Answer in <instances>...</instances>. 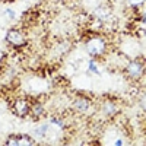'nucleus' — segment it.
<instances>
[{
	"label": "nucleus",
	"mask_w": 146,
	"mask_h": 146,
	"mask_svg": "<svg viewBox=\"0 0 146 146\" xmlns=\"http://www.w3.org/2000/svg\"><path fill=\"white\" fill-rule=\"evenodd\" d=\"M6 41L13 47H22L25 44V35H23L22 31H19L16 28L9 29L7 34H6Z\"/></svg>",
	"instance_id": "nucleus-4"
},
{
	"label": "nucleus",
	"mask_w": 146,
	"mask_h": 146,
	"mask_svg": "<svg viewBox=\"0 0 146 146\" xmlns=\"http://www.w3.org/2000/svg\"><path fill=\"white\" fill-rule=\"evenodd\" d=\"M145 3V0H127V5L131 7H139Z\"/></svg>",
	"instance_id": "nucleus-11"
},
{
	"label": "nucleus",
	"mask_w": 146,
	"mask_h": 146,
	"mask_svg": "<svg viewBox=\"0 0 146 146\" xmlns=\"http://www.w3.org/2000/svg\"><path fill=\"white\" fill-rule=\"evenodd\" d=\"M73 108L79 113H86L88 110L91 108V101L86 98V96H78V98L73 101Z\"/></svg>",
	"instance_id": "nucleus-7"
},
{
	"label": "nucleus",
	"mask_w": 146,
	"mask_h": 146,
	"mask_svg": "<svg viewBox=\"0 0 146 146\" xmlns=\"http://www.w3.org/2000/svg\"><path fill=\"white\" fill-rule=\"evenodd\" d=\"M6 15H7V18H13L15 16V13H13V10H6Z\"/></svg>",
	"instance_id": "nucleus-14"
},
{
	"label": "nucleus",
	"mask_w": 146,
	"mask_h": 146,
	"mask_svg": "<svg viewBox=\"0 0 146 146\" xmlns=\"http://www.w3.org/2000/svg\"><path fill=\"white\" fill-rule=\"evenodd\" d=\"M47 131H48V126L45 124V126H41V127H38L35 130V136L36 137H44L45 135H47Z\"/></svg>",
	"instance_id": "nucleus-10"
},
{
	"label": "nucleus",
	"mask_w": 146,
	"mask_h": 146,
	"mask_svg": "<svg viewBox=\"0 0 146 146\" xmlns=\"http://www.w3.org/2000/svg\"><path fill=\"white\" fill-rule=\"evenodd\" d=\"M89 72H91V73H96V75L100 73V70H98V67H96V64H95L94 60H91V62H89Z\"/></svg>",
	"instance_id": "nucleus-12"
},
{
	"label": "nucleus",
	"mask_w": 146,
	"mask_h": 146,
	"mask_svg": "<svg viewBox=\"0 0 146 146\" xmlns=\"http://www.w3.org/2000/svg\"><path fill=\"white\" fill-rule=\"evenodd\" d=\"M50 124H54V126H57V127H63V121L60 120V118L53 117V118L50 120Z\"/></svg>",
	"instance_id": "nucleus-13"
},
{
	"label": "nucleus",
	"mask_w": 146,
	"mask_h": 146,
	"mask_svg": "<svg viewBox=\"0 0 146 146\" xmlns=\"http://www.w3.org/2000/svg\"><path fill=\"white\" fill-rule=\"evenodd\" d=\"M6 145H12V146H31L35 145V139L31 137L29 135H12L7 137V140L5 142Z\"/></svg>",
	"instance_id": "nucleus-2"
},
{
	"label": "nucleus",
	"mask_w": 146,
	"mask_h": 146,
	"mask_svg": "<svg viewBox=\"0 0 146 146\" xmlns=\"http://www.w3.org/2000/svg\"><path fill=\"white\" fill-rule=\"evenodd\" d=\"M58 2H64V0H58Z\"/></svg>",
	"instance_id": "nucleus-16"
},
{
	"label": "nucleus",
	"mask_w": 146,
	"mask_h": 146,
	"mask_svg": "<svg viewBox=\"0 0 146 146\" xmlns=\"http://www.w3.org/2000/svg\"><path fill=\"white\" fill-rule=\"evenodd\" d=\"M85 48H86V51L91 57H100L107 50V42L101 36H92V38H89L86 41Z\"/></svg>",
	"instance_id": "nucleus-1"
},
{
	"label": "nucleus",
	"mask_w": 146,
	"mask_h": 146,
	"mask_svg": "<svg viewBox=\"0 0 146 146\" xmlns=\"http://www.w3.org/2000/svg\"><path fill=\"white\" fill-rule=\"evenodd\" d=\"M94 15L100 22H107L110 18H111V9H110L108 6H105V5H101L94 10Z\"/></svg>",
	"instance_id": "nucleus-6"
},
{
	"label": "nucleus",
	"mask_w": 146,
	"mask_h": 146,
	"mask_svg": "<svg viewBox=\"0 0 146 146\" xmlns=\"http://www.w3.org/2000/svg\"><path fill=\"white\" fill-rule=\"evenodd\" d=\"M13 110H15L16 115L25 117V115H28L29 111H31V104H29L27 100H18V101H15Z\"/></svg>",
	"instance_id": "nucleus-5"
},
{
	"label": "nucleus",
	"mask_w": 146,
	"mask_h": 146,
	"mask_svg": "<svg viewBox=\"0 0 146 146\" xmlns=\"http://www.w3.org/2000/svg\"><path fill=\"white\" fill-rule=\"evenodd\" d=\"M117 111H118V105H117L115 102H113V101H105V102L102 104V113H104V115L113 117V115L117 114Z\"/></svg>",
	"instance_id": "nucleus-8"
},
{
	"label": "nucleus",
	"mask_w": 146,
	"mask_h": 146,
	"mask_svg": "<svg viewBox=\"0 0 146 146\" xmlns=\"http://www.w3.org/2000/svg\"><path fill=\"white\" fill-rule=\"evenodd\" d=\"M126 72L131 79H140L145 73V64L142 60H131L126 67Z\"/></svg>",
	"instance_id": "nucleus-3"
},
{
	"label": "nucleus",
	"mask_w": 146,
	"mask_h": 146,
	"mask_svg": "<svg viewBox=\"0 0 146 146\" xmlns=\"http://www.w3.org/2000/svg\"><path fill=\"white\" fill-rule=\"evenodd\" d=\"M114 145H123V142H121V139H118V140L114 142Z\"/></svg>",
	"instance_id": "nucleus-15"
},
{
	"label": "nucleus",
	"mask_w": 146,
	"mask_h": 146,
	"mask_svg": "<svg viewBox=\"0 0 146 146\" xmlns=\"http://www.w3.org/2000/svg\"><path fill=\"white\" fill-rule=\"evenodd\" d=\"M34 117H40V115H42V113H44V107L41 105V104H34V105H31V111H29Z\"/></svg>",
	"instance_id": "nucleus-9"
}]
</instances>
